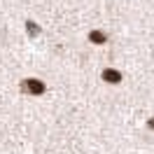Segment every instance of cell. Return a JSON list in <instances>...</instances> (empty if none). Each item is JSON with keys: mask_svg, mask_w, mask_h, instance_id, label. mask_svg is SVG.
I'll use <instances>...</instances> for the list:
<instances>
[{"mask_svg": "<svg viewBox=\"0 0 154 154\" xmlns=\"http://www.w3.org/2000/svg\"><path fill=\"white\" fill-rule=\"evenodd\" d=\"M91 40H94V42H103V33H91Z\"/></svg>", "mask_w": 154, "mask_h": 154, "instance_id": "3", "label": "cell"}, {"mask_svg": "<svg viewBox=\"0 0 154 154\" xmlns=\"http://www.w3.org/2000/svg\"><path fill=\"white\" fill-rule=\"evenodd\" d=\"M26 87H28L30 94H42V91H45V84L38 82V79H28V82H26Z\"/></svg>", "mask_w": 154, "mask_h": 154, "instance_id": "1", "label": "cell"}, {"mask_svg": "<svg viewBox=\"0 0 154 154\" xmlns=\"http://www.w3.org/2000/svg\"><path fill=\"white\" fill-rule=\"evenodd\" d=\"M103 77H105L107 82H112V84H115V82H119V72H117V70H105V72H103Z\"/></svg>", "mask_w": 154, "mask_h": 154, "instance_id": "2", "label": "cell"}]
</instances>
